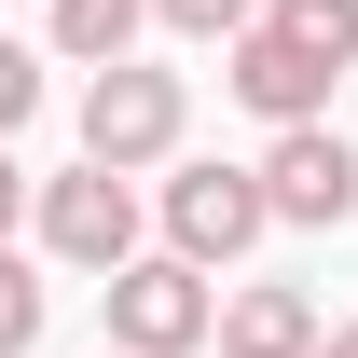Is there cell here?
Instances as JSON below:
<instances>
[{
	"mask_svg": "<svg viewBox=\"0 0 358 358\" xmlns=\"http://www.w3.org/2000/svg\"><path fill=\"white\" fill-rule=\"evenodd\" d=\"M317 331H331V317H317L303 289H221V331H207V345L221 358H317Z\"/></svg>",
	"mask_w": 358,
	"mask_h": 358,
	"instance_id": "obj_7",
	"label": "cell"
},
{
	"mask_svg": "<svg viewBox=\"0 0 358 358\" xmlns=\"http://www.w3.org/2000/svg\"><path fill=\"white\" fill-rule=\"evenodd\" d=\"M262 207H275L289 234L358 221V138H331V110H317V124H275V152H262Z\"/></svg>",
	"mask_w": 358,
	"mask_h": 358,
	"instance_id": "obj_5",
	"label": "cell"
},
{
	"mask_svg": "<svg viewBox=\"0 0 358 358\" xmlns=\"http://www.w3.org/2000/svg\"><path fill=\"white\" fill-rule=\"evenodd\" d=\"M28 110H42V55H28V42H14V28H0V138L28 124Z\"/></svg>",
	"mask_w": 358,
	"mask_h": 358,
	"instance_id": "obj_12",
	"label": "cell"
},
{
	"mask_svg": "<svg viewBox=\"0 0 358 358\" xmlns=\"http://www.w3.org/2000/svg\"><path fill=\"white\" fill-rule=\"evenodd\" d=\"M28 221V166H14V138H0V234Z\"/></svg>",
	"mask_w": 358,
	"mask_h": 358,
	"instance_id": "obj_13",
	"label": "cell"
},
{
	"mask_svg": "<svg viewBox=\"0 0 358 358\" xmlns=\"http://www.w3.org/2000/svg\"><path fill=\"white\" fill-rule=\"evenodd\" d=\"M138 14H152V0H42V28H55V55H69V69L138 55Z\"/></svg>",
	"mask_w": 358,
	"mask_h": 358,
	"instance_id": "obj_8",
	"label": "cell"
},
{
	"mask_svg": "<svg viewBox=\"0 0 358 358\" xmlns=\"http://www.w3.org/2000/svg\"><path fill=\"white\" fill-rule=\"evenodd\" d=\"M110 345L124 358H193L207 331H221V289H207V262H179V248H138V262H110Z\"/></svg>",
	"mask_w": 358,
	"mask_h": 358,
	"instance_id": "obj_2",
	"label": "cell"
},
{
	"mask_svg": "<svg viewBox=\"0 0 358 358\" xmlns=\"http://www.w3.org/2000/svg\"><path fill=\"white\" fill-rule=\"evenodd\" d=\"M262 14L289 28V42H317L331 69H358V0H262Z\"/></svg>",
	"mask_w": 358,
	"mask_h": 358,
	"instance_id": "obj_10",
	"label": "cell"
},
{
	"mask_svg": "<svg viewBox=\"0 0 358 358\" xmlns=\"http://www.w3.org/2000/svg\"><path fill=\"white\" fill-rule=\"evenodd\" d=\"M275 234V207H262V166H179L166 179V248L179 262H248V248H262Z\"/></svg>",
	"mask_w": 358,
	"mask_h": 358,
	"instance_id": "obj_4",
	"label": "cell"
},
{
	"mask_svg": "<svg viewBox=\"0 0 358 358\" xmlns=\"http://www.w3.org/2000/svg\"><path fill=\"white\" fill-rule=\"evenodd\" d=\"M179 138H193V83L179 69H152V55H110V69H83V152L96 166H179Z\"/></svg>",
	"mask_w": 358,
	"mask_h": 358,
	"instance_id": "obj_1",
	"label": "cell"
},
{
	"mask_svg": "<svg viewBox=\"0 0 358 358\" xmlns=\"http://www.w3.org/2000/svg\"><path fill=\"white\" fill-rule=\"evenodd\" d=\"M42 317H55V289L14 262V234H0V358H28V345H42Z\"/></svg>",
	"mask_w": 358,
	"mask_h": 358,
	"instance_id": "obj_9",
	"label": "cell"
},
{
	"mask_svg": "<svg viewBox=\"0 0 358 358\" xmlns=\"http://www.w3.org/2000/svg\"><path fill=\"white\" fill-rule=\"evenodd\" d=\"M152 14H166L179 42H234V28H248V14H262V0H152Z\"/></svg>",
	"mask_w": 358,
	"mask_h": 358,
	"instance_id": "obj_11",
	"label": "cell"
},
{
	"mask_svg": "<svg viewBox=\"0 0 358 358\" xmlns=\"http://www.w3.org/2000/svg\"><path fill=\"white\" fill-rule=\"evenodd\" d=\"M317 358H358V317H345V331H317Z\"/></svg>",
	"mask_w": 358,
	"mask_h": 358,
	"instance_id": "obj_14",
	"label": "cell"
},
{
	"mask_svg": "<svg viewBox=\"0 0 358 358\" xmlns=\"http://www.w3.org/2000/svg\"><path fill=\"white\" fill-rule=\"evenodd\" d=\"M221 83L248 96L262 124H317V110H331V83H345V69H331V55H317V42H289L275 14H248V28H234V55H221Z\"/></svg>",
	"mask_w": 358,
	"mask_h": 358,
	"instance_id": "obj_6",
	"label": "cell"
},
{
	"mask_svg": "<svg viewBox=\"0 0 358 358\" xmlns=\"http://www.w3.org/2000/svg\"><path fill=\"white\" fill-rule=\"evenodd\" d=\"M28 221H42V248L69 275H110V262H138V179L124 166H69V179H42V193H28Z\"/></svg>",
	"mask_w": 358,
	"mask_h": 358,
	"instance_id": "obj_3",
	"label": "cell"
},
{
	"mask_svg": "<svg viewBox=\"0 0 358 358\" xmlns=\"http://www.w3.org/2000/svg\"><path fill=\"white\" fill-rule=\"evenodd\" d=\"M96 358H124V345H96Z\"/></svg>",
	"mask_w": 358,
	"mask_h": 358,
	"instance_id": "obj_15",
	"label": "cell"
}]
</instances>
